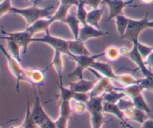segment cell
Instances as JSON below:
<instances>
[{"label": "cell", "instance_id": "1", "mask_svg": "<svg viewBox=\"0 0 153 128\" xmlns=\"http://www.w3.org/2000/svg\"><path fill=\"white\" fill-rule=\"evenodd\" d=\"M60 90V112L59 116L55 121L57 128H67L70 114L72 112V100H73L74 91L64 84L59 83Z\"/></svg>", "mask_w": 153, "mask_h": 128}, {"label": "cell", "instance_id": "27", "mask_svg": "<svg viewBox=\"0 0 153 128\" xmlns=\"http://www.w3.org/2000/svg\"><path fill=\"white\" fill-rule=\"evenodd\" d=\"M104 112L102 111H95L90 112L92 128H102L104 124Z\"/></svg>", "mask_w": 153, "mask_h": 128}, {"label": "cell", "instance_id": "33", "mask_svg": "<svg viewBox=\"0 0 153 128\" xmlns=\"http://www.w3.org/2000/svg\"><path fill=\"white\" fill-rule=\"evenodd\" d=\"M117 105L123 112L126 110V109H129V108L134 107V104L132 100H131V99L126 95L123 97V98H121L118 101Z\"/></svg>", "mask_w": 153, "mask_h": 128}, {"label": "cell", "instance_id": "42", "mask_svg": "<svg viewBox=\"0 0 153 128\" xmlns=\"http://www.w3.org/2000/svg\"><path fill=\"white\" fill-rule=\"evenodd\" d=\"M148 28H153V20H149L147 24Z\"/></svg>", "mask_w": 153, "mask_h": 128}, {"label": "cell", "instance_id": "24", "mask_svg": "<svg viewBox=\"0 0 153 128\" xmlns=\"http://www.w3.org/2000/svg\"><path fill=\"white\" fill-rule=\"evenodd\" d=\"M115 24H116L117 31L118 34L120 37L122 38L123 35L125 34L126 31L127 29L128 23H129L130 18L127 17L125 15H120V16H117L114 19Z\"/></svg>", "mask_w": 153, "mask_h": 128}, {"label": "cell", "instance_id": "38", "mask_svg": "<svg viewBox=\"0 0 153 128\" xmlns=\"http://www.w3.org/2000/svg\"><path fill=\"white\" fill-rule=\"evenodd\" d=\"M129 127L131 128H153V120L147 119L143 124H141L140 127H131V125H129Z\"/></svg>", "mask_w": 153, "mask_h": 128}, {"label": "cell", "instance_id": "28", "mask_svg": "<svg viewBox=\"0 0 153 128\" xmlns=\"http://www.w3.org/2000/svg\"><path fill=\"white\" fill-rule=\"evenodd\" d=\"M77 9H76V14L77 16L78 19L80 20L81 23L85 24L87 23V16H88V10L87 9L86 5H85V0H79V4L76 6Z\"/></svg>", "mask_w": 153, "mask_h": 128}, {"label": "cell", "instance_id": "21", "mask_svg": "<svg viewBox=\"0 0 153 128\" xmlns=\"http://www.w3.org/2000/svg\"><path fill=\"white\" fill-rule=\"evenodd\" d=\"M103 112H104V113H108L111 114V115H114L115 117H117L121 121V124L126 122V121L125 116H124L123 111L119 107L117 103H106V102H104Z\"/></svg>", "mask_w": 153, "mask_h": 128}, {"label": "cell", "instance_id": "37", "mask_svg": "<svg viewBox=\"0 0 153 128\" xmlns=\"http://www.w3.org/2000/svg\"><path fill=\"white\" fill-rule=\"evenodd\" d=\"M145 61H146V64L148 66V67L153 71V51L151 52L150 55L145 59Z\"/></svg>", "mask_w": 153, "mask_h": 128}, {"label": "cell", "instance_id": "15", "mask_svg": "<svg viewBox=\"0 0 153 128\" xmlns=\"http://www.w3.org/2000/svg\"><path fill=\"white\" fill-rule=\"evenodd\" d=\"M97 82V78L94 80H87L82 78V79H79L76 82L69 83L68 88L75 92L89 94L95 86Z\"/></svg>", "mask_w": 153, "mask_h": 128}, {"label": "cell", "instance_id": "2", "mask_svg": "<svg viewBox=\"0 0 153 128\" xmlns=\"http://www.w3.org/2000/svg\"><path fill=\"white\" fill-rule=\"evenodd\" d=\"M10 12L22 16L28 26L40 19L51 17L55 11V6L53 5H49L43 8L39 7L38 6L32 5L26 8H17L13 7Z\"/></svg>", "mask_w": 153, "mask_h": 128}, {"label": "cell", "instance_id": "10", "mask_svg": "<svg viewBox=\"0 0 153 128\" xmlns=\"http://www.w3.org/2000/svg\"><path fill=\"white\" fill-rule=\"evenodd\" d=\"M33 88L34 91V102L32 109H31V115L34 122L38 125L39 127H40L49 121L51 118L43 109L40 97L37 95L35 86H33Z\"/></svg>", "mask_w": 153, "mask_h": 128}, {"label": "cell", "instance_id": "3", "mask_svg": "<svg viewBox=\"0 0 153 128\" xmlns=\"http://www.w3.org/2000/svg\"><path fill=\"white\" fill-rule=\"evenodd\" d=\"M120 90L125 93L126 95L131 99L136 108L143 110L148 114L150 113V108L148 106L143 95V91H144V88L142 87L141 85L137 84V85H129V86L120 87Z\"/></svg>", "mask_w": 153, "mask_h": 128}, {"label": "cell", "instance_id": "45", "mask_svg": "<svg viewBox=\"0 0 153 128\" xmlns=\"http://www.w3.org/2000/svg\"><path fill=\"white\" fill-rule=\"evenodd\" d=\"M26 1H31V2L33 3V1H34V0H25Z\"/></svg>", "mask_w": 153, "mask_h": 128}, {"label": "cell", "instance_id": "40", "mask_svg": "<svg viewBox=\"0 0 153 128\" xmlns=\"http://www.w3.org/2000/svg\"><path fill=\"white\" fill-rule=\"evenodd\" d=\"M140 2L143 4H153V0H140Z\"/></svg>", "mask_w": 153, "mask_h": 128}, {"label": "cell", "instance_id": "41", "mask_svg": "<svg viewBox=\"0 0 153 128\" xmlns=\"http://www.w3.org/2000/svg\"><path fill=\"white\" fill-rule=\"evenodd\" d=\"M42 1H43V0H34V1H33V5L38 6Z\"/></svg>", "mask_w": 153, "mask_h": 128}, {"label": "cell", "instance_id": "30", "mask_svg": "<svg viewBox=\"0 0 153 128\" xmlns=\"http://www.w3.org/2000/svg\"><path fill=\"white\" fill-rule=\"evenodd\" d=\"M22 126L23 128H38V125L36 124L33 120L32 117L31 115V109H30V105L29 102L28 101L27 103V107H26V112H25V118L22 122Z\"/></svg>", "mask_w": 153, "mask_h": 128}, {"label": "cell", "instance_id": "6", "mask_svg": "<svg viewBox=\"0 0 153 128\" xmlns=\"http://www.w3.org/2000/svg\"><path fill=\"white\" fill-rule=\"evenodd\" d=\"M0 49H1V52H2L3 55L5 57L6 60H7L9 70L16 79V92L19 93V82H22V81L27 82L26 77H25V69H24L21 66V62L15 59L9 52L6 51V49H4L2 45H0Z\"/></svg>", "mask_w": 153, "mask_h": 128}, {"label": "cell", "instance_id": "17", "mask_svg": "<svg viewBox=\"0 0 153 128\" xmlns=\"http://www.w3.org/2000/svg\"><path fill=\"white\" fill-rule=\"evenodd\" d=\"M91 68L97 70L102 76L109 78L113 82H116L118 74L114 71V69L109 64L102 61H96L91 66Z\"/></svg>", "mask_w": 153, "mask_h": 128}, {"label": "cell", "instance_id": "32", "mask_svg": "<svg viewBox=\"0 0 153 128\" xmlns=\"http://www.w3.org/2000/svg\"><path fill=\"white\" fill-rule=\"evenodd\" d=\"M134 43H136L139 52H140V55L143 56V58H144V59H146V58L150 55L151 52L153 51V46H149L146 44H143V43H140L139 40L138 41L134 42Z\"/></svg>", "mask_w": 153, "mask_h": 128}, {"label": "cell", "instance_id": "34", "mask_svg": "<svg viewBox=\"0 0 153 128\" xmlns=\"http://www.w3.org/2000/svg\"><path fill=\"white\" fill-rule=\"evenodd\" d=\"M12 7L11 0H2L0 4V17H2L4 14L11 11Z\"/></svg>", "mask_w": 153, "mask_h": 128}, {"label": "cell", "instance_id": "35", "mask_svg": "<svg viewBox=\"0 0 153 128\" xmlns=\"http://www.w3.org/2000/svg\"><path fill=\"white\" fill-rule=\"evenodd\" d=\"M86 7H90V10L97 9L100 7V4L102 3L103 0H85Z\"/></svg>", "mask_w": 153, "mask_h": 128}, {"label": "cell", "instance_id": "7", "mask_svg": "<svg viewBox=\"0 0 153 128\" xmlns=\"http://www.w3.org/2000/svg\"><path fill=\"white\" fill-rule=\"evenodd\" d=\"M34 43H42L50 46L54 51H59L64 55L70 57L69 51V40L61 37H55L52 35L49 31L45 32V35L42 37H34L32 40Z\"/></svg>", "mask_w": 153, "mask_h": 128}, {"label": "cell", "instance_id": "9", "mask_svg": "<svg viewBox=\"0 0 153 128\" xmlns=\"http://www.w3.org/2000/svg\"><path fill=\"white\" fill-rule=\"evenodd\" d=\"M1 34L4 35V37H1L2 39L4 40L10 39L17 43L22 48L23 54L26 53L30 43H33L32 40L34 38V35H32L26 28L24 31H16V32H5L2 30Z\"/></svg>", "mask_w": 153, "mask_h": 128}, {"label": "cell", "instance_id": "46", "mask_svg": "<svg viewBox=\"0 0 153 128\" xmlns=\"http://www.w3.org/2000/svg\"><path fill=\"white\" fill-rule=\"evenodd\" d=\"M152 91H153V90H152Z\"/></svg>", "mask_w": 153, "mask_h": 128}, {"label": "cell", "instance_id": "29", "mask_svg": "<svg viewBox=\"0 0 153 128\" xmlns=\"http://www.w3.org/2000/svg\"><path fill=\"white\" fill-rule=\"evenodd\" d=\"M7 47L9 49V53L15 58L17 61H19V62H21V55H20V49H22V48L20 47L19 44L17 43L14 41L13 40H10V39H7Z\"/></svg>", "mask_w": 153, "mask_h": 128}, {"label": "cell", "instance_id": "36", "mask_svg": "<svg viewBox=\"0 0 153 128\" xmlns=\"http://www.w3.org/2000/svg\"><path fill=\"white\" fill-rule=\"evenodd\" d=\"M60 4H66L70 6H77L79 4V0H59Z\"/></svg>", "mask_w": 153, "mask_h": 128}, {"label": "cell", "instance_id": "18", "mask_svg": "<svg viewBox=\"0 0 153 128\" xmlns=\"http://www.w3.org/2000/svg\"><path fill=\"white\" fill-rule=\"evenodd\" d=\"M124 116H125L126 120H129V121H133L134 122L139 123L140 124H143L147 118L148 113L141 110L140 109H137L135 106L129 108L124 111Z\"/></svg>", "mask_w": 153, "mask_h": 128}, {"label": "cell", "instance_id": "22", "mask_svg": "<svg viewBox=\"0 0 153 128\" xmlns=\"http://www.w3.org/2000/svg\"><path fill=\"white\" fill-rule=\"evenodd\" d=\"M63 53L59 51H54V55L51 61L50 65L55 68L57 74H58L59 83H62V73L64 70V61H63Z\"/></svg>", "mask_w": 153, "mask_h": 128}, {"label": "cell", "instance_id": "44", "mask_svg": "<svg viewBox=\"0 0 153 128\" xmlns=\"http://www.w3.org/2000/svg\"><path fill=\"white\" fill-rule=\"evenodd\" d=\"M10 128H23V127H22V124H21L20 126H18V127H10Z\"/></svg>", "mask_w": 153, "mask_h": 128}, {"label": "cell", "instance_id": "13", "mask_svg": "<svg viewBox=\"0 0 153 128\" xmlns=\"http://www.w3.org/2000/svg\"><path fill=\"white\" fill-rule=\"evenodd\" d=\"M108 34V33L106 32V31H102L100 28H95V27L92 26L88 23L82 24L80 31H79V39L85 43L90 39L102 37L107 35Z\"/></svg>", "mask_w": 153, "mask_h": 128}, {"label": "cell", "instance_id": "23", "mask_svg": "<svg viewBox=\"0 0 153 128\" xmlns=\"http://www.w3.org/2000/svg\"><path fill=\"white\" fill-rule=\"evenodd\" d=\"M103 14V7L92 9L89 10L87 16L86 22L95 28H100V22Z\"/></svg>", "mask_w": 153, "mask_h": 128}, {"label": "cell", "instance_id": "19", "mask_svg": "<svg viewBox=\"0 0 153 128\" xmlns=\"http://www.w3.org/2000/svg\"><path fill=\"white\" fill-rule=\"evenodd\" d=\"M53 22H55V21L53 20L52 16L49 18H44V19H41L37 21L32 25H28L26 29L32 35L34 36V34H37V33L46 32V31H49V27Z\"/></svg>", "mask_w": 153, "mask_h": 128}, {"label": "cell", "instance_id": "31", "mask_svg": "<svg viewBox=\"0 0 153 128\" xmlns=\"http://www.w3.org/2000/svg\"><path fill=\"white\" fill-rule=\"evenodd\" d=\"M73 103H72V111L78 115H82L86 111H88V106L87 103L77 100H73Z\"/></svg>", "mask_w": 153, "mask_h": 128}, {"label": "cell", "instance_id": "26", "mask_svg": "<svg viewBox=\"0 0 153 128\" xmlns=\"http://www.w3.org/2000/svg\"><path fill=\"white\" fill-rule=\"evenodd\" d=\"M104 56L106 60L109 61H117L121 57L120 53V47L116 46H110L106 48L104 51Z\"/></svg>", "mask_w": 153, "mask_h": 128}, {"label": "cell", "instance_id": "11", "mask_svg": "<svg viewBox=\"0 0 153 128\" xmlns=\"http://www.w3.org/2000/svg\"><path fill=\"white\" fill-rule=\"evenodd\" d=\"M134 0L124 1V0H103L102 3L107 4L108 7V17L107 21L114 19L117 16L123 14V10L129 5Z\"/></svg>", "mask_w": 153, "mask_h": 128}, {"label": "cell", "instance_id": "14", "mask_svg": "<svg viewBox=\"0 0 153 128\" xmlns=\"http://www.w3.org/2000/svg\"><path fill=\"white\" fill-rule=\"evenodd\" d=\"M46 70H42L40 68L25 69V77L27 82L31 84L32 86L41 85L46 80Z\"/></svg>", "mask_w": 153, "mask_h": 128}, {"label": "cell", "instance_id": "12", "mask_svg": "<svg viewBox=\"0 0 153 128\" xmlns=\"http://www.w3.org/2000/svg\"><path fill=\"white\" fill-rule=\"evenodd\" d=\"M128 57L137 66L139 69L140 70L141 73L144 76V77L146 76H150L153 75V71L150 70L146 65L145 59L143 58L140 53L139 52L138 49H137V45L135 43H133V47L132 49L130 50V53L128 55Z\"/></svg>", "mask_w": 153, "mask_h": 128}, {"label": "cell", "instance_id": "4", "mask_svg": "<svg viewBox=\"0 0 153 128\" xmlns=\"http://www.w3.org/2000/svg\"><path fill=\"white\" fill-rule=\"evenodd\" d=\"M104 56V52L95 55H82V56H73L70 58L76 62V68L73 71L69 74L70 77H77L78 79L83 78V73L85 70L91 67L92 64L98 59L99 58Z\"/></svg>", "mask_w": 153, "mask_h": 128}, {"label": "cell", "instance_id": "8", "mask_svg": "<svg viewBox=\"0 0 153 128\" xmlns=\"http://www.w3.org/2000/svg\"><path fill=\"white\" fill-rule=\"evenodd\" d=\"M149 22L148 19V13L145 15L143 19H130L129 23H128L127 29L126 31L125 34L122 38L128 40L131 43L135 41H138L139 36L140 33L147 28V24Z\"/></svg>", "mask_w": 153, "mask_h": 128}, {"label": "cell", "instance_id": "16", "mask_svg": "<svg viewBox=\"0 0 153 128\" xmlns=\"http://www.w3.org/2000/svg\"><path fill=\"white\" fill-rule=\"evenodd\" d=\"M69 51L70 57L82 56V55H91L85 44V42L82 41L79 39H73L69 40Z\"/></svg>", "mask_w": 153, "mask_h": 128}, {"label": "cell", "instance_id": "39", "mask_svg": "<svg viewBox=\"0 0 153 128\" xmlns=\"http://www.w3.org/2000/svg\"><path fill=\"white\" fill-rule=\"evenodd\" d=\"M120 53L121 57H128L130 50L126 46H121V47H120Z\"/></svg>", "mask_w": 153, "mask_h": 128}, {"label": "cell", "instance_id": "5", "mask_svg": "<svg viewBox=\"0 0 153 128\" xmlns=\"http://www.w3.org/2000/svg\"><path fill=\"white\" fill-rule=\"evenodd\" d=\"M88 70L91 71L97 79V82L95 86L89 93L90 98L91 97H101L107 92L114 91V90H116L117 88V87L114 85V82L109 78L102 76L100 73H98L97 70L91 68V67L88 68Z\"/></svg>", "mask_w": 153, "mask_h": 128}, {"label": "cell", "instance_id": "43", "mask_svg": "<svg viewBox=\"0 0 153 128\" xmlns=\"http://www.w3.org/2000/svg\"><path fill=\"white\" fill-rule=\"evenodd\" d=\"M122 125H123V128H131L128 125V124H127L126 122L125 123H122Z\"/></svg>", "mask_w": 153, "mask_h": 128}, {"label": "cell", "instance_id": "25", "mask_svg": "<svg viewBox=\"0 0 153 128\" xmlns=\"http://www.w3.org/2000/svg\"><path fill=\"white\" fill-rule=\"evenodd\" d=\"M125 93L120 91L119 87H117V88L116 90L109 91V92H107L106 94H105L103 95V100H104V102H106V103H117L118 101L121 98L125 97Z\"/></svg>", "mask_w": 153, "mask_h": 128}, {"label": "cell", "instance_id": "20", "mask_svg": "<svg viewBox=\"0 0 153 128\" xmlns=\"http://www.w3.org/2000/svg\"><path fill=\"white\" fill-rule=\"evenodd\" d=\"M63 22H65L69 26L71 33L73 34V39H79V31H80L82 23L80 20L78 19L76 13H69Z\"/></svg>", "mask_w": 153, "mask_h": 128}]
</instances>
